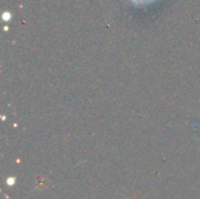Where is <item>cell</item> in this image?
I'll list each match as a JSON object with an SVG mask.
<instances>
[{"label": "cell", "mask_w": 200, "mask_h": 199, "mask_svg": "<svg viewBox=\"0 0 200 199\" xmlns=\"http://www.w3.org/2000/svg\"><path fill=\"white\" fill-rule=\"evenodd\" d=\"M14 182H15V179H14V178H8V179H7L8 185H9V183H14Z\"/></svg>", "instance_id": "obj_1"}, {"label": "cell", "mask_w": 200, "mask_h": 199, "mask_svg": "<svg viewBox=\"0 0 200 199\" xmlns=\"http://www.w3.org/2000/svg\"><path fill=\"white\" fill-rule=\"evenodd\" d=\"M133 199H136V198H133Z\"/></svg>", "instance_id": "obj_2"}]
</instances>
